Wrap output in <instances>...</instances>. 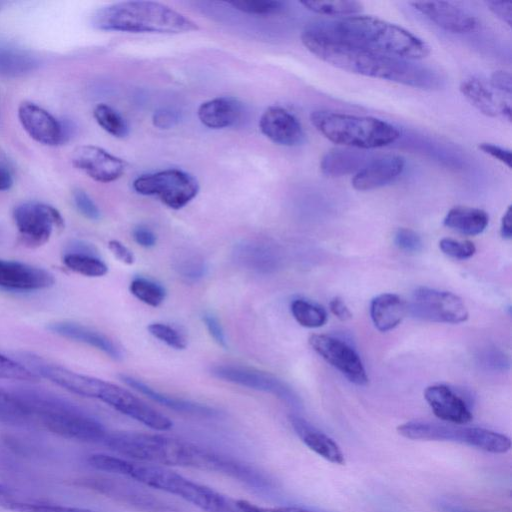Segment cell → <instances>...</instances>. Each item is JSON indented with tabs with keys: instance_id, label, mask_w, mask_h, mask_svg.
<instances>
[{
	"instance_id": "1",
	"label": "cell",
	"mask_w": 512,
	"mask_h": 512,
	"mask_svg": "<svg viewBox=\"0 0 512 512\" xmlns=\"http://www.w3.org/2000/svg\"><path fill=\"white\" fill-rule=\"evenodd\" d=\"M103 444L130 460L216 472L257 488L269 486L254 467L188 440L158 433L108 432Z\"/></svg>"
},
{
	"instance_id": "2",
	"label": "cell",
	"mask_w": 512,
	"mask_h": 512,
	"mask_svg": "<svg viewBox=\"0 0 512 512\" xmlns=\"http://www.w3.org/2000/svg\"><path fill=\"white\" fill-rule=\"evenodd\" d=\"M301 41L319 59L351 73L424 90L439 89L443 85L441 75L429 67L330 36L312 23L304 28Z\"/></svg>"
},
{
	"instance_id": "3",
	"label": "cell",
	"mask_w": 512,
	"mask_h": 512,
	"mask_svg": "<svg viewBox=\"0 0 512 512\" xmlns=\"http://www.w3.org/2000/svg\"><path fill=\"white\" fill-rule=\"evenodd\" d=\"M87 461L96 470L177 496L205 512H255L253 503L223 494L165 466L107 454L90 455Z\"/></svg>"
},
{
	"instance_id": "4",
	"label": "cell",
	"mask_w": 512,
	"mask_h": 512,
	"mask_svg": "<svg viewBox=\"0 0 512 512\" xmlns=\"http://www.w3.org/2000/svg\"><path fill=\"white\" fill-rule=\"evenodd\" d=\"M312 25L346 42L406 60L422 59L430 53V47L423 39L373 16L354 15Z\"/></svg>"
},
{
	"instance_id": "5",
	"label": "cell",
	"mask_w": 512,
	"mask_h": 512,
	"mask_svg": "<svg viewBox=\"0 0 512 512\" xmlns=\"http://www.w3.org/2000/svg\"><path fill=\"white\" fill-rule=\"evenodd\" d=\"M30 419L49 431L73 440L103 443L108 431L96 418L77 405L50 392L35 388L12 391Z\"/></svg>"
},
{
	"instance_id": "6",
	"label": "cell",
	"mask_w": 512,
	"mask_h": 512,
	"mask_svg": "<svg viewBox=\"0 0 512 512\" xmlns=\"http://www.w3.org/2000/svg\"><path fill=\"white\" fill-rule=\"evenodd\" d=\"M92 25L103 31L179 34L198 30V25L171 7L154 1H122L97 9Z\"/></svg>"
},
{
	"instance_id": "7",
	"label": "cell",
	"mask_w": 512,
	"mask_h": 512,
	"mask_svg": "<svg viewBox=\"0 0 512 512\" xmlns=\"http://www.w3.org/2000/svg\"><path fill=\"white\" fill-rule=\"evenodd\" d=\"M310 121L325 138L348 148H379L400 137L396 126L370 116L316 110L310 114Z\"/></svg>"
},
{
	"instance_id": "8",
	"label": "cell",
	"mask_w": 512,
	"mask_h": 512,
	"mask_svg": "<svg viewBox=\"0 0 512 512\" xmlns=\"http://www.w3.org/2000/svg\"><path fill=\"white\" fill-rule=\"evenodd\" d=\"M397 432L411 440L457 442L494 454L506 453L511 448V440L504 434L446 422L413 420L399 425Z\"/></svg>"
},
{
	"instance_id": "9",
	"label": "cell",
	"mask_w": 512,
	"mask_h": 512,
	"mask_svg": "<svg viewBox=\"0 0 512 512\" xmlns=\"http://www.w3.org/2000/svg\"><path fill=\"white\" fill-rule=\"evenodd\" d=\"M133 188L141 195L157 196L164 205L178 210L196 197L199 183L185 171L166 169L137 177Z\"/></svg>"
},
{
	"instance_id": "10",
	"label": "cell",
	"mask_w": 512,
	"mask_h": 512,
	"mask_svg": "<svg viewBox=\"0 0 512 512\" xmlns=\"http://www.w3.org/2000/svg\"><path fill=\"white\" fill-rule=\"evenodd\" d=\"M13 218L21 243L29 248L44 245L55 228L64 226L63 217L55 207L38 201L17 205Z\"/></svg>"
},
{
	"instance_id": "11",
	"label": "cell",
	"mask_w": 512,
	"mask_h": 512,
	"mask_svg": "<svg viewBox=\"0 0 512 512\" xmlns=\"http://www.w3.org/2000/svg\"><path fill=\"white\" fill-rule=\"evenodd\" d=\"M407 304L408 313L429 322L459 324L465 322L469 316L459 296L427 287L417 288Z\"/></svg>"
},
{
	"instance_id": "12",
	"label": "cell",
	"mask_w": 512,
	"mask_h": 512,
	"mask_svg": "<svg viewBox=\"0 0 512 512\" xmlns=\"http://www.w3.org/2000/svg\"><path fill=\"white\" fill-rule=\"evenodd\" d=\"M211 374L232 384L273 394L291 406L300 405L293 389L270 373L241 365L221 364L213 366Z\"/></svg>"
},
{
	"instance_id": "13",
	"label": "cell",
	"mask_w": 512,
	"mask_h": 512,
	"mask_svg": "<svg viewBox=\"0 0 512 512\" xmlns=\"http://www.w3.org/2000/svg\"><path fill=\"white\" fill-rule=\"evenodd\" d=\"M309 344L327 363L351 383L365 386L368 376L357 352L345 341L326 334H312Z\"/></svg>"
},
{
	"instance_id": "14",
	"label": "cell",
	"mask_w": 512,
	"mask_h": 512,
	"mask_svg": "<svg viewBox=\"0 0 512 512\" xmlns=\"http://www.w3.org/2000/svg\"><path fill=\"white\" fill-rule=\"evenodd\" d=\"M98 400L109 405L116 411L126 415L155 431H167L172 428V421L130 391L104 382Z\"/></svg>"
},
{
	"instance_id": "15",
	"label": "cell",
	"mask_w": 512,
	"mask_h": 512,
	"mask_svg": "<svg viewBox=\"0 0 512 512\" xmlns=\"http://www.w3.org/2000/svg\"><path fill=\"white\" fill-rule=\"evenodd\" d=\"M81 485L98 491L107 497L145 512H171L173 509L138 487L122 479L93 477L81 480Z\"/></svg>"
},
{
	"instance_id": "16",
	"label": "cell",
	"mask_w": 512,
	"mask_h": 512,
	"mask_svg": "<svg viewBox=\"0 0 512 512\" xmlns=\"http://www.w3.org/2000/svg\"><path fill=\"white\" fill-rule=\"evenodd\" d=\"M72 164L91 179L108 183L120 178L126 169V162L95 145H82L72 153Z\"/></svg>"
},
{
	"instance_id": "17",
	"label": "cell",
	"mask_w": 512,
	"mask_h": 512,
	"mask_svg": "<svg viewBox=\"0 0 512 512\" xmlns=\"http://www.w3.org/2000/svg\"><path fill=\"white\" fill-rule=\"evenodd\" d=\"M17 114L25 132L36 142L47 146H56L63 142L65 136L61 123L41 106L23 101Z\"/></svg>"
},
{
	"instance_id": "18",
	"label": "cell",
	"mask_w": 512,
	"mask_h": 512,
	"mask_svg": "<svg viewBox=\"0 0 512 512\" xmlns=\"http://www.w3.org/2000/svg\"><path fill=\"white\" fill-rule=\"evenodd\" d=\"M49 271L27 263L0 259V288L12 291H37L53 286Z\"/></svg>"
},
{
	"instance_id": "19",
	"label": "cell",
	"mask_w": 512,
	"mask_h": 512,
	"mask_svg": "<svg viewBox=\"0 0 512 512\" xmlns=\"http://www.w3.org/2000/svg\"><path fill=\"white\" fill-rule=\"evenodd\" d=\"M259 129L270 141L282 146L303 142L304 131L299 120L282 107L271 106L260 117Z\"/></svg>"
},
{
	"instance_id": "20",
	"label": "cell",
	"mask_w": 512,
	"mask_h": 512,
	"mask_svg": "<svg viewBox=\"0 0 512 512\" xmlns=\"http://www.w3.org/2000/svg\"><path fill=\"white\" fill-rule=\"evenodd\" d=\"M410 4L435 25L451 33H469L477 26L474 15L449 2L422 1Z\"/></svg>"
},
{
	"instance_id": "21",
	"label": "cell",
	"mask_w": 512,
	"mask_h": 512,
	"mask_svg": "<svg viewBox=\"0 0 512 512\" xmlns=\"http://www.w3.org/2000/svg\"><path fill=\"white\" fill-rule=\"evenodd\" d=\"M424 398L434 415L443 422L463 425L473 418L467 402L446 385L436 384L427 387Z\"/></svg>"
},
{
	"instance_id": "22",
	"label": "cell",
	"mask_w": 512,
	"mask_h": 512,
	"mask_svg": "<svg viewBox=\"0 0 512 512\" xmlns=\"http://www.w3.org/2000/svg\"><path fill=\"white\" fill-rule=\"evenodd\" d=\"M404 167L405 159L400 155L388 154L370 159L354 174L352 186L358 191L380 188L395 180Z\"/></svg>"
},
{
	"instance_id": "23",
	"label": "cell",
	"mask_w": 512,
	"mask_h": 512,
	"mask_svg": "<svg viewBox=\"0 0 512 512\" xmlns=\"http://www.w3.org/2000/svg\"><path fill=\"white\" fill-rule=\"evenodd\" d=\"M235 262L258 274H270L277 271L281 264L278 248L265 242H243L233 251Z\"/></svg>"
},
{
	"instance_id": "24",
	"label": "cell",
	"mask_w": 512,
	"mask_h": 512,
	"mask_svg": "<svg viewBox=\"0 0 512 512\" xmlns=\"http://www.w3.org/2000/svg\"><path fill=\"white\" fill-rule=\"evenodd\" d=\"M48 329L64 338L94 347L114 360H120L123 357L120 348L110 338L79 323L57 321L49 324Z\"/></svg>"
},
{
	"instance_id": "25",
	"label": "cell",
	"mask_w": 512,
	"mask_h": 512,
	"mask_svg": "<svg viewBox=\"0 0 512 512\" xmlns=\"http://www.w3.org/2000/svg\"><path fill=\"white\" fill-rule=\"evenodd\" d=\"M290 422L301 441L313 452L333 464L345 463L341 448L327 434L296 415L290 417Z\"/></svg>"
},
{
	"instance_id": "26",
	"label": "cell",
	"mask_w": 512,
	"mask_h": 512,
	"mask_svg": "<svg viewBox=\"0 0 512 512\" xmlns=\"http://www.w3.org/2000/svg\"><path fill=\"white\" fill-rule=\"evenodd\" d=\"M460 91L467 101L482 114L496 117L501 114L511 120L509 103L498 100L490 88L479 78L471 76L462 80Z\"/></svg>"
},
{
	"instance_id": "27",
	"label": "cell",
	"mask_w": 512,
	"mask_h": 512,
	"mask_svg": "<svg viewBox=\"0 0 512 512\" xmlns=\"http://www.w3.org/2000/svg\"><path fill=\"white\" fill-rule=\"evenodd\" d=\"M63 263L71 271L87 277H101L108 266L97 255L96 249L84 241H72L63 254Z\"/></svg>"
},
{
	"instance_id": "28",
	"label": "cell",
	"mask_w": 512,
	"mask_h": 512,
	"mask_svg": "<svg viewBox=\"0 0 512 512\" xmlns=\"http://www.w3.org/2000/svg\"><path fill=\"white\" fill-rule=\"evenodd\" d=\"M197 116L208 128H227L240 120L242 105L233 97H217L202 103L197 110Z\"/></svg>"
},
{
	"instance_id": "29",
	"label": "cell",
	"mask_w": 512,
	"mask_h": 512,
	"mask_svg": "<svg viewBox=\"0 0 512 512\" xmlns=\"http://www.w3.org/2000/svg\"><path fill=\"white\" fill-rule=\"evenodd\" d=\"M408 313V304L399 295L383 293L370 303V317L374 326L387 332L398 326Z\"/></svg>"
},
{
	"instance_id": "30",
	"label": "cell",
	"mask_w": 512,
	"mask_h": 512,
	"mask_svg": "<svg viewBox=\"0 0 512 512\" xmlns=\"http://www.w3.org/2000/svg\"><path fill=\"white\" fill-rule=\"evenodd\" d=\"M370 159L369 154L360 149L333 148L323 155L320 169L327 177H341L356 174Z\"/></svg>"
},
{
	"instance_id": "31",
	"label": "cell",
	"mask_w": 512,
	"mask_h": 512,
	"mask_svg": "<svg viewBox=\"0 0 512 512\" xmlns=\"http://www.w3.org/2000/svg\"><path fill=\"white\" fill-rule=\"evenodd\" d=\"M120 378L135 391L170 409L202 416H213L217 414L214 409L208 406L163 394L137 378L124 374L120 375Z\"/></svg>"
},
{
	"instance_id": "32",
	"label": "cell",
	"mask_w": 512,
	"mask_h": 512,
	"mask_svg": "<svg viewBox=\"0 0 512 512\" xmlns=\"http://www.w3.org/2000/svg\"><path fill=\"white\" fill-rule=\"evenodd\" d=\"M488 222L489 217L484 210L467 206L451 208L443 220L444 226L468 236L481 234Z\"/></svg>"
},
{
	"instance_id": "33",
	"label": "cell",
	"mask_w": 512,
	"mask_h": 512,
	"mask_svg": "<svg viewBox=\"0 0 512 512\" xmlns=\"http://www.w3.org/2000/svg\"><path fill=\"white\" fill-rule=\"evenodd\" d=\"M290 310L294 319L306 328H319L327 321L326 310L322 306L305 299L293 300Z\"/></svg>"
},
{
	"instance_id": "34",
	"label": "cell",
	"mask_w": 512,
	"mask_h": 512,
	"mask_svg": "<svg viewBox=\"0 0 512 512\" xmlns=\"http://www.w3.org/2000/svg\"><path fill=\"white\" fill-rule=\"evenodd\" d=\"M93 116L98 125L116 138H124L129 134L126 120L111 106L100 103L95 106Z\"/></svg>"
},
{
	"instance_id": "35",
	"label": "cell",
	"mask_w": 512,
	"mask_h": 512,
	"mask_svg": "<svg viewBox=\"0 0 512 512\" xmlns=\"http://www.w3.org/2000/svg\"><path fill=\"white\" fill-rule=\"evenodd\" d=\"M129 289L134 297L151 307L160 306L166 297V291L161 284L144 277L134 278Z\"/></svg>"
},
{
	"instance_id": "36",
	"label": "cell",
	"mask_w": 512,
	"mask_h": 512,
	"mask_svg": "<svg viewBox=\"0 0 512 512\" xmlns=\"http://www.w3.org/2000/svg\"><path fill=\"white\" fill-rule=\"evenodd\" d=\"M300 4L318 14L343 17L354 16L363 9L357 1H301Z\"/></svg>"
},
{
	"instance_id": "37",
	"label": "cell",
	"mask_w": 512,
	"mask_h": 512,
	"mask_svg": "<svg viewBox=\"0 0 512 512\" xmlns=\"http://www.w3.org/2000/svg\"><path fill=\"white\" fill-rule=\"evenodd\" d=\"M30 420L29 415L12 392L0 389V421L23 424Z\"/></svg>"
},
{
	"instance_id": "38",
	"label": "cell",
	"mask_w": 512,
	"mask_h": 512,
	"mask_svg": "<svg viewBox=\"0 0 512 512\" xmlns=\"http://www.w3.org/2000/svg\"><path fill=\"white\" fill-rule=\"evenodd\" d=\"M234 9L250 15H274L284 10V3L278 0H234L228 2Z\"/></svg>"
},
{
	"instance_id": "39",
	"label": "cell",
	"mask_w": 512,
	"mask_h": 512,
	"mask_svg": "<svg viewBox=\"0 0 512 512\" xmlns=\"http://www.w3.org/2000/svg\"><path fill=\"white\" fill-rule=\"evenodd\" d=\"M175 270L187 281L195 282L201 279L207 270L205 261L194 254H183L175 260Z\"/></svg>"
},
{
	"instance_id": "40",
	"label": "cell",
	"mask_w": 512,
	"mask_h": 512,
	"mask_svg": "<svg viewBox=\"0 0 512 512\" xmlns=\"http://www.w3.org/2000/svg\"><path fill=\"white\" fill-rule=\"evenodd\" d=\"M0 378L23 382H36L39 377L22 362L0 353Z\"/></svg>"
},
{
	"instance_id": "41",
	"label": "cell",
	"mask_w": 512,
	"mask_h": 512,
	"mask_svg": "<svg viewBox=\"0 0 512 512\" xmlns=\"http://www.w3.org/2000/svg\"><path fill=\"white\" fill-rule=\"evenodd\" d=\"M15 512H98L88 508L50 503L22 502L16 499L3 506Z\"/></svg>"
},
{
	"instance_id": "42",
	"label": "cell",
	"mask_w": 512,
	"mask_h": 512,
	"mask_svg": "<svg viewBox=\"0 0 512 512\" xmlns=\"http://www.w3.org/2000/svg\"><path fill=\"white\" fill-rule=\"evenodd\" d=\"M148 332L159 341L165 343L167 346L183 350L187 346L186 338L174 327L164 323H151L147 326Z\"/></svg>"
},
{
	"instance_id": "43",
	"label": "cell",
	"mask_w": 512,
	"mask_h": 512,
	"mask_svg": "<svg viewBox=\"0 0 512 512\" xmlns=\"http://www.w3.org/2000/svg\"><path fill=\"white\" fill-rule=\"evenodd\" d=\"M34 65L33 59L25 54L11 51L0 52V72L19 74L30 70Z\"/></svg>"
},
{
	"instance_id": "44",
	"label": "cell",
	"mask_w": 512,
	"mask_h": 512,
	"mask_svg": "<svg viewBox=\"0 0 512 512\" xmlns=\"http://www.w3.org/2000/svg\"><path fill=\"white\" fill-rule=\"evenodd\" d=\"M440 250L447 256L464 260L472 257L476 252L475 245L468 240H456L453 238H442L439 241Z\"/></svg>"
},
{
	"instance_id": "45",
	"label": "cell",
	"mask_w": 512,
	"mask_h": 512,
	"mask_svg": "<svg viewBox=\"0 0 512 512\" xmlns=\"http://www.w3.org/2000/svg\"><path fill=\"white\" fill-rule=\"evenodd\" d=\"M395 245L407 253H417L422 250V240L418 233L409 228H399L394 235Z\"/></svg>"
},
{
	"instance_id": "46",
	"label": "cell",
	"mask_w": 512,
	"mask_h": 512,
	"mask_svg": "<svg viewBox=\"0 0 512 512\" xmlns=\"http://www.w3.org/2000/svg\"><path fill=\"white\" fill-rule=\"evenodd\" d=\"M76 209L89 220H99L101 213L92 198L82 189H75L72 194Z\"/></svg>"
},
{
	"instance_id": "47",
	"label": "cell",
	"mask_w": 512,
	"mask_h": 512,
	"mask_svg": "<svg viewBox=\"0 0 512 512\" xmlns=\"http://www.w3.org/2000/svg\"><path fill=\"white\" fill-rule=\"evenodd\" d=\"M204 325L213 340L224 349L227 348V339L219 319L211 312L206 311L202 315Z\"/></svg>"
},
{
	"instance_id": "48",
	"label": "cell",
	"mask_w": 512,
	"mask_h": 512,
	"mask_svg": "<svg viewBox=\"0 0 512 512\" xmlns=\"http://www.w3.org/2000/svg\"><path fill=\"white\" fill-rule=\"evenodd\" d=\"M180 113L171 108L157 109L152 116L153 125L159 129H170L180 121Z\"/></svg>"
},
{
	"instance_id": "49",
	"label": "cell",
	"mask_w": 512,
	"mask_h": 512,
	"mask_svg": "<svg viewBox=\"0 0 512 512\" xmlns=\"http://www.w3.org/2000/svg\"><path fill=\"white\" fill-rule=\"evenodd\" d=\"M488 9L502 22L506 23L508 26L512 24V2L511 1H501V0H491L485 2Z\"/></svg>"
},
{
	"instance_id": "50",
	"label": "cell",
	"mask_w": 512,
	"mask_h": 512,
	"mask_svg": "<svg viewBox=\"0 0 512 512\" xmlns=\"http://www.w3.org/2000/svg\"><path fill=\"white\" fill-rule=\"evenodd\" d=\"M478 148L485 154L497 159L508 168L511 167V151L492 143H480Z\"/></svg>"
},
{
	"instance_id": "51",
	"label": "cell",
	"mask_w": 512,
	"mask_h": 512,
	"mask_svg": "<svg viewBox=\"0 0 512 512\" xmlns=\"http://www.w3.org/2000/svg\"><path fill=\"white\" fill-rule=\"evenodd\" d=\"M108 248L111 253L124 264L132 265L135 262L133 252L118 240H111L108 243Z\"/></svg>"
},
{
	"instance_id": "52",
	"label": "cell",
	"mask_w": 512,
	"mask_h": 512,
	"mask_svg": "<svg viewBox=\"0 0 512 512\" xmlns=\"http://www.w3.org/2000/svg\"><path fill=\"white\" fill-rule=\"evenodd\" d=\"M132 235L134 241L144 248L154 247L157 242V238L154 232L143 225L135 227Z\"/></svg>"
},
{
	"instance_id": "53",
	"label": "cell",
	"mask_w": 512,
	"mask_h": 512,
	"mask_svg": "<svg viewBox=\"0 0 512 512\" xmlns=\"http://www.w3.org/2000/svg\"><path fill=\"white\" fill-rule=\"evenodd\" d=\"M490 82L495 89L508 95L511 94L512 77L509 72L502 70L493 72L490 78Z\"/></svg>"
},
{
	"instance_id": "54",
	"label": "cell",
	"mask_w": 512,
	"mask_h": 512,
	"mask_svg": "<svg viewBox=\"0 0 512 512\" xmlns=\"http://www.w3.org/2000/svg\"><path fill=\"white\" fill-rule=\"evenodd\" d=\"M329 308L332 314L341 321H347L352 318L351 311L345 302L338 297H335L330 301Z\"/></svg>"
},
{
	"instance_id": "55",
	"label": "cell",
	"mask_w": 512,
	"mask_h": 512,
	"mask_svg": "<svg viewBox=\"0 0 512 512\" xmlns=\"http://www.w3.org/2000/svg\"><path fill=\"white\" fill-rule=\"evenodd\" d=\"M500 233L501 236L504 239H511L512 237V212H511V206L507 208L505 211L502 220H501V227H500Z\"/></svg>"
},
{
	"instance_id": "56",
	"label": "cell",
	"mask_w": 512,
	"mask_h": 512,
	"mask_svg": "<svg viewBox=\"0 0 512 512\" xmlns=\"http://www.w3.org/2000/svg\"><path fill=\"white\" fill-rule=\"evenodd\" d=\"M484 362L485 364H489V366L493 367L494 369H505V366L508 365V362L503 354H499L496 352V354L493 352L492 354H488L484 356Z\"/></svg>"
},
{
	"instance_id": "57",
	"label": "cell",
	"mask_w": 512,
	"mask_h": 512,
	"mask_svg": "<svg viewBox=\"0 0 512 512\" xmlns=\"http://www.w3.org/2000/svg\"><path fill=\"white\" fill-rule=\"evenodd\" d=\"M12 185L13 177L10 170L6 165L0 164V191L8 190Z\"/></svg>"
},
{
	"instance_id": "58",
	"label": "cell",
	"mask_w": 512,
	"mask_h": 512,
	"mask_svg": "<svg viewBox=\"0 0 512 512\" xmlns=\"http://www.w3.org/2000/svg\"><path fill=\"white\" fill-rule=\"evenodd\" d=\"M261 512H315L296 506L261 507Z\"/></svg>"
},
{
	"instance_id": "59",
	"label": "cell",
	"mask_w": 512,
	"mask_h": 512,
	"mask_svg": "<svg viewBox=\"0 0 512 512\" xmlns=\"http://www.w3.org/2000/svg\"><path fill=\"white\" fill-rule=\"evenodd\" d=\"M13 500L15 499L12 492L6 486L0 484V505L4 506Z\"/></svg>"
},
{
	"instance_id": "60",
	"label": "cell",
	"mask_w": 512,
	"mask_h": 512,
	"mask_svg": "<svg viewBox=\"0 0 512 512\" xmlns=\"http://www.w3.org/2000/svg\"><path fill=\"white\" fill-rule=\"evenodd\" d=\"M452 512H474V511H466V510H454Z\"/></svg>"
}]
</instances>
